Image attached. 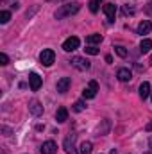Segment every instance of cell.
Masks as SVG:
<instances>
[{
    "mask_svg": "<svg viewBox=\"0 0 152 154\" xmlns=\"http://www.w3.org/2000/svg\"><path fill=\"white\" fill-rule=\"evenodd\" d=\"M93 151V143L91 142H82L81 143V154H91Z\"/></svg>",
    "mask_w": 152,
    "mask_h": 154,
    "instance_id": "17",
    "label": "cell"
},
{
    "mask_svg": "<svg viewBox=\"0 0 152 154\" xmlns=\"http://www.w3.org/2000/svg\"><path fill=\"white\" fill-rule=\"evenodd\" d=\"M29 111H31L34 116H39V115H43V106L39 104L38 100H32L31 106H29Z\"/></svg>",
    "mask_w": 152,
    "mask_h": 154,
    "instance_id": "13",
    "label": "cell"
},
{
    "mask_svg": "<svg viewBox=\"0 0 152 154\" xmlns=\"http://www.w3.org/2000/svg\"><path fill=\"white\" fill-rule=\"evenodd\" d=\"M39 61H41V65L50 66V65L56 61V52H54L52 48H45V50H41V54H39Z\"/></svg>",
    "mask_w": 152,
    "mask_h": 154,
    "instance_id": "2",
    "label": "cell"
},
{
    "mask_svg": "<svg viewBox=\"0 0 152 154\" xmlns=\"http://www.w3.org/2000/svg\"><path fill=\"white\" fill-rule=\"evenodd\" d=\"M123 14H134V7L132 5H123Z\"/></svg>",
    "mask_w": 152,
    "mask_h": 154,
    "instance_id": "24",
    "label": "cell"
},
{
    "mask_svg": "<svg viewBox=\"0 0 152 154\" xmlns=\"http://www.w3.org/2000/svg\"><path fill=\"white\" fill-rule=\"evenodd\" d=\"M84 50H86V54H90V56H97V54H99V48H97V47H93V45L86 47Z\"/></svg>",
    "mask_w": 152,
    "mask_h": 154,
    "instance_id": "22",
    "label": "cell"
},
{
    "mask_svg": "<svg viewBox=\"0 0 152 154\" xmlns=\"http://www.w3.org/2000/svg\"><path fill=\"white\" fill-rule=\"evenodd\" d=\"M79 9H81L79 4H65V5H61V7L56 11L54 16H56L57 20H63V18H66V16H72V14L79 13Z\"/></svg>",
    "mask_w": 152,
    "mask_h": 154,
    "instance_id": "1",
    "label": "cell"
},
{
    "mask_svg": "<svg viewBox=\"0 0 152 154\" xmlns=\"http://www.w3.org/2000/svg\"><path fill=\"white\" fill-rule=\"evenodd\" d=\"M149 143H150V149H152V136H150V140H149Z\"/></svg>",
    "mask_w": 152,
    "mask_h": 154,
    "instance_id": "28",
    "label": "cell"
},
{
    "mask_svg": "<svg viewBox=\"0 0 152 154\" xmlns=\"http://www.w3.org/2000/svg\"><path fill=\"white\" fill-rule=\"evenodd\" d=\"M114 52H116L120 57H127V50H125V47H122V45H114Z\"/></svg>",
    "mask_w": 152,
    "mask_h": 154,
    "instance_id": "20",
    "label": "cell"
},
{
    "mask_svg": "<svg viewBox=\"0 0 152 154\" xmlns=\"http://www.w3.org/2000/svg\"><path fill=\"white\" fill-rule=\"evenodd\" d=\"M116 77H118V81L127 82V81H131V79H132V74H131V70H129V68H120V70L116 72Z\"/></svg>",
    "mask_w": 152,
    "mask_h": 154,
    "instance_id": "11",
    "label": "cell"
},
{
    "mask_svg": "<svg viewBox=\"0 0 152 154\" xmlns=\"http://www.w3.org/2000/svg\"><path fill=\"white\" fill-rule=\"evenodd\" d=\"M56 120H57L59 124L66 122V120H68V109H66V108H59V109L56 111Z\"/></svg>",
    "mask_w": 152,
    "mask_h": 154,
    "instance_id": "14",
    "label": "cell"
},
{
    "mask_svg": "<svg viewBox=\"0 0 152 154\" xmlns=\"http://www.w3.org/2000/svg\"><path fill=\"white\" fill-rule=\"evenodd\" d=\"M152 29V23L149 20H143V22H140V25H138V34L140 36H145V34H149Z\"/></svg>",
    "mask_w": 152,
    "mask_h": 154,
    "instance_id": "10",
    "label": "cell"
},
{
    "mask_svg": "<svg viewBox=\"0 0 152 154\" xmlns=\"http://www.w3.org/2000/svg\"><path fill=\"white\" fill-rule=\"evenodd\" d=\"M150 50H152V39H149V38L141 39V43H140V52H141V54H147V52H150Z\"/></svg>",
    "mask_w": 152,
    "mask_h": 154,
    "instance_id": "15",
    "label": "cell"
},
{
    "mask_svg": "<svg viewBox=\"0 0 152 154\" xmlns=\"http://www.w3.org/2000/svg\"><path fill=\"white\" fill-rule=\"evenodd\" d=\"M109 154H118V152H116V149H111V152Z\"/></svg>",
    "mask_w": 152,
    "mask_h": 154,
    "instance_id": "27",
    "label": "cell"
},
{
    "mask_svg": "<svg viewBox=\"0 0 152 154\" xmlns=\"http://www.w3.org/2000/svg\"><path fill=\"white\" fill-rule=\"evenodd\" d=\"M99 4H100L99 0H91V2H90V11H91V13H97V11H99Z\"/></svg>",
    "mask_w": 152,
    "mask_h": 154,
    "instance_id": "23",
    "label": "cell"
},
{
    "mask_svg": "<svg viewBox=\"0 0 152 154\" xmlns=\"http://www.w3.org/2000/svg\"><path fill=\"white\" fill-rule=\"evenodd\" d=\"M39 151H41V154H56L57 152V145H56V142L48 140V142H43Z\"/></svg>",
    "mask_w": 152,
    "mask_h": 154,
    "instance_id": "9",
    "label": "cell"
},
{
    "mask_svg": "<svg viewBox=\"0 0 152 154\" xmlns=\"http://www.w3.org/2000/svg\"><path fill=\"white\" fill-rule=\"evenodd\" d=\"M147 131H152V122H149V124H147Z\"/></svg>",
    "mask_w": 152,
    "mask_h": 154,
    "instance_id": "26",
    "label": "cell"
},
{
    "mask_svg": "<svg viewBox=\"0 0 152 154\" xmlns=\"http://www.w3.org/2000/svg\"><path fill=\"white\" fill-rule=\"evenodd\" d=\"M70 63H72V66H75L77 70H82V72L90 70V66H91L88 59H84V57H79V56H74V57L70 59Z\"/></svg>",
    "mask_w": 152,
    "mask_h": 154,
    "instance_id": "3",
    "label": "cell"
},
{
    "mask_svg": "<svg viewBox=\"0 0 152 154\" xmlns=\"http://www.w3.org/2000/svg\"><path fill=\"white\" fill-rule=\"evenodd\" d=\"M104 13L108 16L109 22H114V16H116V5L114 4H106L104 5Z\"/></svg>",
    "mask_w": 152,
    "mask_h": 154,
    "instance_id": "12",
    "label": "cell"
},
{
    "mask_svg": "<svg viewBox=\"0 0 152 154\" xmlns=\"http://www.w3.org/2000/svg\"><path fill=\"white\" fill-rule=\"evenodd\" d=\"M149 5H150V11H152V2H150V4H149Z\"/></svg>",
    "mask_w": 152,
    "mask_h": 154,
    "instance_id": "29",
    "label": "cell"
},
{
    "mask_svg": "<svg viewBox=\"0 0 152 154\" xmlns=\"http://www.w3.org/2000/svg\"><path fill=\"white\" fill-rule=\"evenodd\" d=\"M149 95H150V84H149V82H141V84H140V97L145 100Z\"/></svg>",
    "mask_w": 152,
    "mask_h": 154,
    "instance_id": "16",
    "label": "cell"
},
{
    "mask_svg": "<svg viewBox=\"0 0 152 154\" xmlns=\"http://www.w3.org/2000/svg\"><path fill=\"white\" fill-rule=\"evenodd\" d=\"M84 109H86V106H84L82 100H77L75 104H74V111H77V113H81V111H84Z\"/></svg>",
    "mask_w": 152,
    "mask_h": 154,
    "instance_id": "21",
    "label": "cell"
},
{
    "mask_svg": "<svg viewBox=\"0 0 152 154\" xmlns=\"http://www.w3.org/2000/svg\"><path fill=\"white\" fill-rule=\"evenodd\" d=\"M100 41H102V36L100 34H90L86 38V43L88 45H95V43H100Z\"/></svg>",
    "mask_w": 152,
    "mask_h": 154,
    "instance_id": "18",
    "label": "cell"
},
{
    "mask_svg": "<svg viewBox=\"0 0 152 154\" xmlns=\"http://www.w3.org/2000/svg\"><path fill=\"white\" fill-rule=\"evenodd\" d=\"M97 91H99V82H97V81H91V82L82 90V97H84V99H93V97L97 95Z\"/></svg>",
    "mask_w": 152,
    "mask_h": 154,
    "instance_id": "4",
    "label": "cell"
},
{
    "mask_svg": "<svg viewBox=\"0 0 152 154\" xmlns=\"http://www.w3.org/2000/svg\"><path fill=\"white\" fill-rule=\"evenodd\" d=\"M79 45H81L79 38H77V36H72V38H68L63 43V50H65V52H74V50L79 48Z\"/></svg>",
    "mask_w": 152,
    "mask_h": 154,
    "instance_id": "5",
    "label": "cell"
},
{
    "mask_svg": "<svg viewBox=\"0 0 152 154\" xmlns=\"http://www.w3.org/2000/svg\"><path fill=\"white\" fill-rule=\"evenodd\" d=\"M65 151H66V154H77V151H75V134H74V133H70V134L65 138Z\"/></svg>",
    "mask_w": 152,
    "mask_h": 154,
    "instance_id": "6",
    "label": "cell"
},
{
    "mask_svg": "<svg viewBox=\"0 0 152 154\" xmlns=\"http://www.w3.org/2000/svg\"><path fill=\"white\" fill-rule=\"evenodd\" d=\"M70 86H72V79H70V77H61V79L57 81V84H56V88H57L59 93H66Z\"/></svg>",
    "mask_w": 152,
    "mask_h": 154,
    "instance_id": "8",
    "label": "cell"
},
{
    "mask_svg": "<svg viewBox=\"0 0 152 154\" xmlns=\"http://www.w3.org/2000/svg\"><path fill=\"white\" fill-rule=\"evenodd\" d=\"M41 84H43V79H41L36 72L29 74V86H31L32 91H38L39 88H41Z\"/></svg>",
    "mask_w": 152,
    "mask_h": 154,
    "instance_id": "7",
    "label": "cell"
},
{
    "mask_svg": "<svg viewBox=\"0 0 152 154\" xmlns=\"http://www.w3.org/2000/svg\"><path fill=\"white\" fill-rule=\"evenodd\" d=\"M9 63V57H7V54H0V65H7Z\"/></svg>",
    "mask_w": 152,
    "mask_h": 154,
    "instance_id": "25",
    "label": "cell"
},
{
    "mask_svg": "<svg viewBox=\"0 0 152 154\" xmlns=\"http://www.w3.org/2000/svg\"><path fill=\"white\" fill-rule=\"evenodd\" d=\"M11 20V13L9 11H0V23H7Z\"/></svg>",
    "mask_w": 152,
    "mask_h": 154,
    "instance_id": "19",
    "label": "cell"
}]
</instances>
